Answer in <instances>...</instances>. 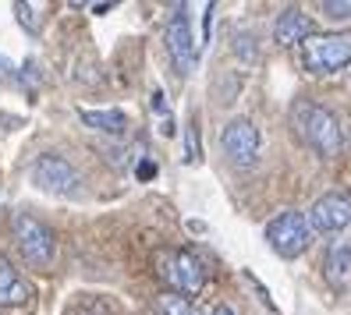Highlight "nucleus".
Returning a JSON list of instances; mask_svg holds the SVG:
<instances>
[{
	"label": "nucleus",
	"mask_w": 351,
	"mask_h": 315,
	"mask_svg": "<svg viewBox=\"0 0 351 315\" xmlns=\"http://www.w3.org/2000/svg\"><path fill=\"white\" fill-rule=\"evenodd\" d=\"M11 238H14L18 251L25 255L29 266L50 269V262H53V230L39 216L25 213V209H18V213L11 216Z\"/></svg>",
	"instance_id": "nucleus-1"
},
{
	"label": "nucleus",
	"mask_w": 351,
	"mask_h": 315,
	"mask_svg": "<svg viewBox=\"0 0 351 315\" xmlns=\"http://www.w3.org/2000/svg\"><path fill=\"white\" fill-rule=\"evenodd\" d=\"M302 60L313 75H337L351 64V32H323L302 43Z\"/></svg>",
	"instance_id": "nucleus-2"
},
{
	"label": "nucleus",
	"mask_w": 351,
	"mask_h": 315,
	"mask_svg": "<svg viewBox=\"0 0 351 315\" xmlns=\"http://www.w3.org/2000/svg\"><path fill=\"white\" fill-rule=\"evenodd\" d=\"M298 131L305 135V142L313 145L323 156H337L344 149V135L337 117L323 110V107H308V103H298Z\"/></svg>",
	"instance_id": "nucleus-3"
},
{
	"label": "nucleus",
	"mask_w": 351,
	"mask_h": 315,
	"mask_svg": "<svg viewBox=\"0 0 351 315\" xmlns=\"http://www.w3.org/2000/svg\"><path fill=\"white\" fill-rule=\"evenodd\" d=\"M266 241H270V248L277 251V255H284V259L302 255V251L313 244V227H308V216L287 209V213H280L277 220L266 223Z\"/></svg>",
	"instance_id": "nucleus-4"
},
{
	"label": "nucleus",
	"mask_w": 351,
	"mask_h": 315,
	"mask_svg": "<svg viewBox=\"0 0 351 315\" xmlns=\"http://www.w3.org/2000/svg\"><path fill=\"white\" fill-rule=\"evenodd\" d=\"M156 262H160V277L167 280L174 287V294H181V298L199 294L206 287V269L192 251H181V248L178 251H160Z\"/></svg>",
	"instance_id": "nucleus-5"
},
{
	"label": "nucleus",
	"mask_w": 351,
	"mask_h": 315,
	"mask_svg": "<svg viewBox=\"0 0 351 315\" xmlns=\"http://www.w3.org/2000/svg\"><path fill=\"white\" fill-rule=\"evenodd\" d=\"M163 43H167V53H171L174 68L181 75H192L199 68V47H195V36H192L184 8H174L171 22H167V32H163Z\"/></svg>",
	"instance_id": "nucleus-6"
},
{
	"label": "nucleus",
	"mask_w": 351,
	"mask_h": 315,
	"mask_svg": "<svg viewBox=\"0 0 351 315\" xmlns=\"http://www.w3.org/2000/svg\"><path fill=\"white\" fill-rule=\"evenodd\" d=\"M220 145H223L227 160L234 166H252L259 160V131H256V124L245 121V117L227 121V128L220 131Z\"/></svg>",
	"instance_id": "nucleus-7"
},
{
	"label": "nucleus",
	"mask_w": 351,
	"mask_h": 315,
	"mask_svg": "<svg viewBox=\"0 0 351 315\" xmlns=\"http://www.w3.org/2000/svg\"><path fill=\"white\" fill-rule=\"evenodd\" d=\"M32 184L50 195H71V192H78V171L64 156L47 153L32 163Z\"/></svg>",
	"instance_id": "nucleus-8"
},
{
	"label": "nucleus",
	"mask_w": 351,
	"mask_h": 315,
	"mask_svg": "<svg viewBox=\"0 0 351 315\" xmlns=\"http://www.w3.org/2000/svg\"><path fill=\"white\" fill-rule=\"evenodd\" d=\"M348 223H351V195L344 192H326L308 209V227L319 230V234H337Z\"/></svg>",
	"instance_id": "nucleus-9"
},
{
	"label": "nucleus",
	"mask_w": 351,
	"mask_h": 315,
	"mask_svg": "<svg viewBox=\"0 0 351 315\" xmlns=\"http://www.w3.org/2000/svg\"><path fill=\"white\" fill-rule=\"evenodd\" d=\"M313 36V22H308V14L298 11V8H287L280 11L277 25H274V39L280 47H291V43H305V39Z\"/></svg>",
	"instance_id": "nucleus-10"
},
{
	"label": "nucleus",
	"mask_w": 351,
	"mask_h": 315,
	"mask_svg": "<svg viewBox=\"0 0 351 315\" xmlns=\"http://www.w3.org/2000/svg\"><path fill=\"white\" fill-rule=\"evenodd\" d=\"M29 284L22 280V273H18L4 255H0V305L4 308H18V305H25L29 301Z\"/></svg>",
	"instance_id": "nucleus-11"
},
{
	"label": "nucleus",
	"mask_w": 351,
	"mask_h": 315,
	"mask_svg": "<svg viewBox=\"0 0 351 315\" xmlns=\"http://www.w3.org/2000/svg\"><path fill=\"white\" fill-rule=\"evenodd\" d=\"M82 124H89L96 131H107V135H125L128 128V117L121 110H78Z\"/></svg>",
	"instance_id": "nucleus-12"
},
{
	"label": "nucleus",
	"mask_w": 351,
	"mask_h": 315,
	"mask_svg": "<svg viewBox=\"0 0 351 315\" xmlns=\"http://www.w3.org/2000/svg\"><path fill=\"white\" fill-rule=\"evenodd\" d=\"M348 273H351V244H348V241H341V244L330 248V259H326V277H330V284H334V287H344Z\"/></svg>",
	"instance_id": "nucleus-13"
},
{
	"label": "nucleus",
	"mask_w": 351,
	"mask_h": 315,
	"mask_svg": "<svg viewBox=\"0 0 351 315\" xmlns=\"http://www.w3.org/2000/svg\"><path fill=\"white\" fill-rule=\"evenodd\" d=\"M156 308H160V315H202L189 298H181V294H160Z\"/></svg>",
	"instance_id": "nucleus-14"
},
{
	"label": "nucleus",
	"mask_w": 351,
	"mask_h": 315,
	"mask_svg": "<svg viewBox=\"0 0 351 315\" xmlns=\"http://www.w3.org/2000/svg\"><path fill=\"white\" fill-rule=\"evenodd\" d=\"M202 145H199V121L192 117L189 128H184V163H199Z\"/></svg>",
	"instance_id": "nucleus-15"
},
{
	"label": "nucleus",
	"mask_w": 351,
	"mask_h": 315,
	"mask_svg": "<svg viewBox=\"0 0 351 315\" xmlns=\"http://www.w3.org/2000/svg\"><path fill=\"white\" fill-rule=\"evenodd\" d=\"M14 18L22 22V29L39 32V18H36V8H32V4H14Z\"/></svg>",
	"instance_id": "nucleus-16"
},
{
	"label": "nucleus",
	"mask_w": 351,
	"mask_h": 315,
	"mask_svg": "<svg viewBox=\"0 0 351 315\" xmlns=\"http://www.w3.org/2000/svg\"><path fill=\"white\" fill-rule=\"evenodd\" d=\"M326 18H351V0H323Z\"/></svg>",
	"instance_id": "nucleus-17"
},
{
	"label": "nucleus",
	"mask_w": 351,
	"mask_h": 315,
	"mask_svg": "<svg viewBox=\"0 0 351 315\" xmlns=\"http://www.w3.org/2000/svg\"><path fill=\"white\" fill-rule=\"evenodd\" d=\"M68 315H107L103 301H78L75 308H68Z\"/></svg>",
	"instance_id": "nucleus-18"
},
{
	"label": "nucleus",
	"mask_w": 351,
	"mask_h": 315,
	"mask_svg": "<svg viewBox=\"0 0 351 315\" xmlns=\"http://www.w3.org/2000/svg\"><path fill=\"white\" fill-rule=\"evenodd\" d=\"M234 53H241V60H252V57H256V43H252V36H238Z\"/></svg>",
	"instance_id": "nucleus-19"
},
{
	"label": "nucleus",
	"mask_w": 351,
	"mask_h": 315,
	"mask_svg": "<svg viewBox=\"0 0 351 315\" xmlns=\"http://www.w3.org/2000/svg\"><path fill=\"white\" fill-rule=\"evenodd\" d=\"M202 11H206V14H202V43H210V29H213V11H217V8L206 4Z\"/></svg>",
	"instance_id": "nucleus-20"
},
{
	"label": "nucleus",
	"mask_w": 351,
	"mask_h": 315,
	"mask_svg": "<svg viewBox=\"0 0 351 315\" xmlns=\"http://www.w3.org/2000/svg\"><path fill=\"white\" fill-rule=\"evenodd\" d=\"M135 174H138V181H153V177H156V163H153V160H142Z\"/></svg>",
	"instance_id": "nucleus-21"
},
{
	"label": "nucleus",
	"mask_w": 351,
	"mask_h": 315,
	"mask_svg": "<svg viewBox=\"0 0 351 315\" xmlns=\"http://www.w3.org/2000/svg\"><path fill=\"white\" fill-rule=\"evenodd\" d=\"M153 110H156L160 117H167V103H163V92H160V89L153 92Z\"/></svg>",
	"instance_id": "nucleus-22"
},
{
	"label": "nucleus",
	"mask_w": 351,
	"mask_h": 315,
	"mask_svg": "<svg viewBox=\"0 0 351 315\" xmlns=\"http://www.w3.org/2000/svg\"><path fill=\"white\" fill-rule=\"evenodd\" d=\"M160 135H174V121H171V114L160 121Z\"/></svg>",
	"instance_id": "nucleus-23"
},
{
	"label": "nucleus",
	"mask_w": 351,
	"mask_h": 315,
	"mask_svg": "<svg viewBox=\"0 0 351 315\" xmlns=\"http://www.w3.org/2000/svg\"><path fill=\"white\" fill-rule=\"evenodd\" d=\"M213 315H234V312L227 308V305H217V308H213Z\"/></svg>",
	"instance_id": "nucleus-24"
}]
</instances>
